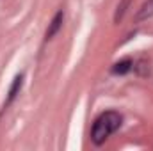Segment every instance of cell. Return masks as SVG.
Here are the masks:
<instances>
[{
  "mask_svg": "<svg viewBox=\"0 0 153 151\" xmlns=\"http://www.w3.org/2000/svg\"><path fill=\"white\" fill-rule=\"evenodd\" d=\"M62 21H64V13H62V11H59V13L53 16V20H52L50 27L46 29V34H45V39H46V41H48V39H52L57 32H59V30H61Z\"/></svg>",
  "mask_w": 153,
  "mask_h": 151,
  "instance_id": "obj_2",
  "label": "cell"
},
{
  "mask_svg": "<svg viewBox=\"0 0 153 151\" xmlns=\"http://www.w3.org/2000/svg\"><path fill=\"white\" fill-rule=\"evenodd\" d=\"M121 121H123L121 115H119L117 112H114V110H107V112L100 114V115L96 117L94 124H93L91 141H93L96 146L103 144L116 130L121 126Z\"/></svg>",
  "mask_w": 153,
  "mask_h": 151,
  "instance_id": "obj_1",
  "label": "cell"
},
{
  "mask_svg": "<svg viewBox=\"0 0 153 151\" xmlns=\"http://www.w3.org/2000/svg\"><path fill=\"white\" fill-rule=\"evenodd\" d=\"M153 16V0H148L143 7H141V11H139V14H137V20L141 21V20H146V18H150Z\"/></svg>",
  "mask_w": 153,
  "mask_h": 151,
  "instance_id": "obj_5",
  "label": "cell"
},
{
  "mask_svg": "<svg viewBox=\"0 0 153 151\" xmlns=\"http://www.w3.org/2000/svg\"><path fill=\"white\" fill-rule=\"evenodd\" d=\"M128 4H130V0H123V2L117 5V9H116V14H114V21H119V20L123 18V14H125V11H126Z\"/></svg>",
  "mask_w": 153,
  "mask_h": 151,
  "instance_id": "obj_6",
  "label": "cell"
},
{
  "mask_svg": "<svg viewBox=\"0 0 153 151\" xmlns=\"http://www.w3.org/2000/svg\"><path fill=\"white\" fill-rule=\"evenodd\" d=\"M134 68V62L130 61V59H123V61H119V62H116L114 66H112V73L114 75H125V73H128L130 70Z\"/></svg>",
  "mask_w": 153,
  "mask_h": 151,
  "instance_id": "obj_3",
  "label": "cell"
},
{
  "mask_svg": "<svg viewBox=\"0 0 153 151\" xmlns=\"http://www.w3.org/2000/svg\"><path fill=\"white\" fill-rule=\"evenodd\" d=\"M22 84H23V75H18L16 78H14V82H13L11 89H9V96H7L5 107H7V105H11V101L16 98V94H18V93H20V89H22Z\"/></svg>",
  "mask_w": 153,
  "mask_h": 151,
  "instance_id": "obj_4",
  "label": "cell"
}]
</instances>
